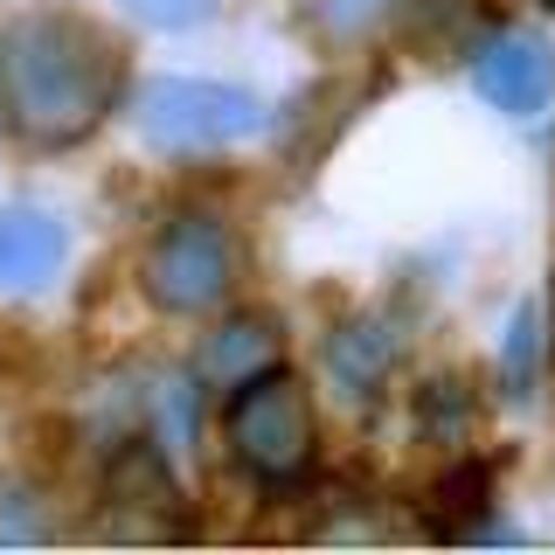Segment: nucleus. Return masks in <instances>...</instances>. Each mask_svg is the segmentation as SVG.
I'll use <instances>...</instances> for the list:
<instances>
[{"label": "nucleus", "mask_w": 555, "mask_h": 555, "mask_svg": "<svg viewBox=\"0 0 555 555\" xmlns=\"http://www.w3.org/2000/svg\"><path fill=\"white\" fill-rule=\"evenodd\" d=\"M473 91L493 104V112H507V118H534L548 104V91H555L548 42L528 35V28H500L493 22L473 42Z\"/></svg>", "instance_id": "39448f33"}, {"label": "nucleus", "mask_w": 555, "mask_h": 555, "mask_svg": "<svg viewBox=\"0 0 555 555\" xmlns=\"http://www.w3.org/2000/svg\"><path fill=\"white\" fill-rule=\"evenodd\" d=\"M104 507L112 520L104 528L126 534V542H153V534H181V486H173L167 459L153 444H126L112 459V479H104Z\"/></svg>", "instance_id": "423d86ee"}, {"label": "nucleus", "mask_w": 555, "mask_h": 555, "mask_svg": "<svg viewBox=\"0 0 555 555\" xmlns=\"http://www.w3.org/2000/svg\"><path fill=\"white\" fill-rule=\"evenodd\" d=\"M49 534H56V520L42 514V493L0 479V542H49Z\"/></svg>", "instance_id": "4468645a"}, {"label": "nucleus", "mask_w": 555, "mask_h": 555, "mask_svg": "<svg viewBox=\"0 0 555 555\" xmlns=\"http://www.w3.org/2000/svg\"><path fill=\"white\" fill-rule=\"evenodd\" d=\"M132 126L160 153H216V146H236V139L264 132V104L250 91H236V83L153 77L132 98Z\"/></svg>", "instance_id": "20e7f679"}, {"label": "nucleus", "mask_w": 555, "mask_h": 555, "mask_svg": "<svg viewBox=\"0 0 555 555\" xmlns=\"http://www.w3.org/2000/svg\"><path fill=\"white\" fill-rule=\"evenodd\" d=\"M69 236L42 208H0V292H42L63 271Z\"/></svg>", "instance_id": "0eeeda50"}, {"label": "nucleus", "mask_w": 555, "mask_h": 555, "mask_svg": "<svg viewBox=\"0 0 555 555\" xmlns=\"http://www.w3.org/2000/svg\"><path fill=\"white\" fill-rule=\"evenodd\" d=\"M486 507H493V465L473 459V451H451L438 486H430V534H479Z\"/></svg>", "instance_id": "9d476101"}, {"label": "nucleus", "mask_w": 555, "mask_h": 555, "mask_svg": "<svg viewBox=\"0 0 555 555\" xmlns=\"http://www.w3.org/2000/svg\"><path fill=\"white\" fill-rule=\"evenodd\" d=\"M222 438H230V459L250 479L292 486L312 465V444H320V416H312L306 382L285 375V369H264V375L236 382L230 410H222Z\"/></svg>", "instance_id": "f03ea898"}, {"label": "nucleus", "mask_w": 555, "mask_h": 555, "mask_svg": "<svg viewBox=\"0 0 555 555\" xmlns=\"http://www.w3.org/2000/svg\"><path fill=\"white\" fill-rule=\"evenodd\" d=\"M403 361V326L389 320V312H361V320H347L334 340H326V369L347 396H369L382 375Z\"/></svg>", "instance_id": "1a4fd4ad"}, {"label": "nucleus", "mask_w": 555, "mask_h": 555, "mask_svg": "<svg viewBox=\"0 0 555 555\" xmlns=\"http://www.w3.org/2000/svg\"><path fill=\"white\" fill-rule=\"evenodd\" d=\"M278 354H285V334H278V320H264V312H236V320H222L216 334L202 340L195 375L216 382V389H236V382L278 369Z\"/></svg>", "instance_id": "6e6552de"}, {"label": "nucleus", "mask_w": 555, "mask_h": 555, "mask_svg": "<svg viewBox=\"0 0 555 555\" xmlns=\"http://www.w3.org/2000/svg\"><path fill=\"white\" fill-rule=\"evenodd\" d=\"M126 91V42L77 8H35L0 28V118L22 146H83Z\"/></svg>", "instance_id": "f257e3e1"}, {"label": "nucleus", "mask_w": 555, "mask_h": 555, "mask_svg": "<svg viewBox=\"0 0 555 555\" xmlns=\"http://www.w3.org/2000/svg\"><path fill=\"white\" fill-rule=\"evenodd\" d=\"M126 8L146 28H202V22H216L222 0H126Z\"/></svg>", "instance_id": "2eb2a0df"}, {"label": "nucleus", "mask_w": 555, "mask_h": 555, "mask_svg": "<svg viewBox=\"0 0 555 555\" xmlns=\"http://www.w3.org/2000/svg\"><path fill=\"white\" fill-rule=\"evenodd\" d=\"M473 424H479V403L459 375H430L416 389V444H438L451 459V451L473 444Z\"/></svg>", "instance_id": "f8f14e48"}, {"label": "nucleus", "mask_w": 555, "mask_h": 555, "mask_svg": "<svg viewBox=\"0 0 555 555\" xmlns=\"http://www.w3.org/2000/svg\"><path fill=\"white\" fill-rule=\"evenodd\" d=\"M548 326H555V285H548ZM548 347H555V334H548Z\"/></svg>", "instance_id": "dca6fc26"}, {"label": "nucleus", "mask_w": 555, "mask_h": 555, "mask_svg": "<svg viewBox=\"0 0 555 555\" xmlns=\"http://www.w3.org/2000/svg\"><path fill=\"white\" fill-rule=\"evenodd\" d=\"M542 306H520L514 312V326H507V347H500V382H507V396L514 403H528L534 396V375H542Z\"/></svg>", "instance_id": "ddd939ff"}, {"label": "nucleus", "mask_w": 555, "mask_h": 555, "mask_svg": "<svg viewBox=\"0 0 555 555\" xmlns=\"http://www.w3.org/2000/svg\"><path fill=\"white\" fill-rule=\"evenodd\" d=\"M299 14L320 49H369L375 35H389L410 14V0H306Z\"/></svg>", "instance_id": "9b49d317"}, {"label": "nucleus", "mask_w": 555, "mask_h": 555, "mask_svg": "<svg viewBox=\"0 0 555 555\" xmlns=\"http://www.w3.org/2000/svg\"><path fill=\"white\" fill-rule=\"evenodd\" d=\"M236 278H243L236 230L222 216H202V208L160 222V236L146 243V257H139V285H146V299L160 312H181V320L216 312L236 292Z\"/></svg>", "instance_id": "7ed1b4c3"}]
</instances>
